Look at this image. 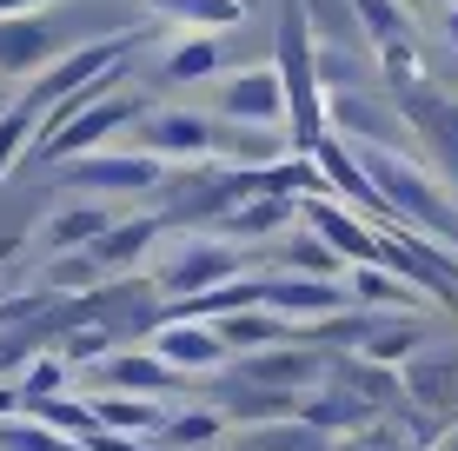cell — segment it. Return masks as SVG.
<instances>
[{
	"label": "cell",
	"mask_w": 458,
	"mask_h": 451,
	"mask_svg": "<svg viewBox=\"0 0 458 451\" xmlns=\"http://www.w3.org/2000/svg\"><path fill=\"white\" fill-rule=\"evenodd\" d=\"M445 34H452V46H458V0L445 7Z\"/></svg>",
	"instance_id": "obj_40"
},
{
	"label": "cell",
	"mask_w": 458,
	"mask_h": 451,
	"mask_svg": "<svg viewBox=\"0 0 458 451\" xmlns=\"http://www.w3.org/2000/svg\"><path fill=\"white\" fill-rule=\"evenodd\" d=\"M213 325H219V338H226L233 352H266V346L299 338V325L279 319L273 305H240V313H226V319H213Z\"/></svg>",
	"instance_id": "obj_22"
},
{
	"label": "cell",
	"mask_w": 458,
	"mask_h": 451,
	"mask_svg": "<svg viewBox=\"0 0 458 451\" xmlns=\"http://www.w3.org/2000/svg\"><path fill=\"white\" fill-rule=\"evenodd\" d=\"M333 451H399V445H392V438H386V431H378V425H372V431H359V438H339Z\"/></svg>",
	"instance_id": "obj_38"
},
{
	"label": "cell",
	"mask_w": 458,
	"mask_h": 451,
	"mask_svg": "<svg viewBox=\"0 0 458 451\" xmlns=\"http://www.w3.org/2000/svg\"><path fill=\"white\" fill-rule=\"evenodd\" d=\"M299 226V199H286V193H252L246 206H233L226 220H219V232H226V239H286V232Z\"/></svg>",
	"instance_id": "obj_18"
},
{
	"label": "cell",
	"mask_w": 458,
	"mask_h": 451,
	"mask_svg": "<svg viewBox=\"0 0 458 451\" xmlns=\"http://www.w3.org/2000/svg\"><path fill=\"white\" fill-rule=\"evenodd\" d=\"M326 113H333V127L352 139V146H412L419 153V139H412V127H405V113H399L392 93L333 87V93H326Z\"/></svg>",
	"instance_id": "obj_7"
},
{
	"label": "cell",
	"mask_w": 458,
	"mask_h": 451,
	"mask_svg": "<svg viewBox=\"0 0 458 451\" xmlns=\"http://www.w3.org/2000/svg\"><path fill=\"white\" fill-rule=\"evenodd\" d=\"M240 272H246V246H233L226 232H180L166 259L153 266V286H160V299H199Z\"/></svg>",
	"instance_id": "obj_4"
},
{
	"label": "cell",
	"mask_w": 458,
	"mask_h": 451,
	"mask_svg": "<svg viewBox=\"0 0 458 451\" xmlns=\"http://www.w3.org/2000/svg\"><path fill=\"white\" fill-rule=\"evenodd\" d=\"M93 412H100L106 431H133V438H160L166 418H173L160 398H147V392H114V385H106V392H93Z\"/></svg>",
	"instance_id": "obj_21"
},
{
	"label": "cell",
	"mask_w": 458,
	"mask_h": 451,
	"mask_svg": "<svg viewBox=\"0 0 458 451\" xmlns=\"http://www.w3.org/2000/svg\"><path fill=\"white\" fill-rule=\"evenodd\" d=\"M160 21L173 27H193V34H219V27H233L246 13V0H147Z\"/></svg>",
	"instance_id": "obj_30"
},
{
	"label": "cell",
	"mask_w": 458,
	"mask_h": 451,
	"mask_svg": "<svg viewBox=\"0 0 458 451\" xmlns=\"http://www.w3.org/2000/svg\"><path fill=\"white\" fill-rule=\"evenodd\" d=\"M60 359H67L73 372H81V365H106V359H114V325H100V319H73V332L67 338H60Z\"/></svg>",
	"instance_id": "obj_33"
},
{
	"label": "cell",
	"mask_w": 458,
	"mask_h": 451,
	"mask_svg": "<svg viewBox=\"0 0 458 451\" xmlns=\"http://www.w3.org/2000/svg\"><path fill=\"white\" fill-rule=\"evenodd\" d=\"M438 7H452V0H438Z\"/></svg>",
	"instance_id": "obj_41"
},
{
	"label": "cell",
	"mask_w": 458,
	"mask_h": 451,
	"mask_svg": "<svg viewBox=\"0 0 458 451\" xmlns=\"http://www.w3.org/2000/svg\"><path fill=\"white\" fill-rule=\"evenodd\" d=\"M279 73H286V100H293V153H312L333 127L326 113V73H319V40H312V7L279 13Z\"/></svg>",
	"instance_id": "obj_2"
},
{
	"label": "cell",
	"mask_w": 458,
	"mask_h": 451,
	"mask_svg": "<svg viewBox=\"0 0 458 451\" xmlns=\"http://www.w3.org/2000/svg\"><path fill=\"white\" fill-rule=\"evenodd\" d=\"M140 113H147L140 100H126V93H106V100L81 106V113H73L60 133H47V139H40V160H47V166H67V160H81V153H100V146H106V133L140 127Z\"/></svg>",
	"instance_id": "obj_12"
},
{
	"label": "cell",
	"mask_w": 458,
	"mask_h": 451,
	"mask_svg": "<svg viewBox=\"0 0 458 451\" xmlns=\"http://www.w3.org/2000/svg\"><path fill=\"white\" fill-rule=\"evenodd\" d=\"M219 67H226V54H219V40H213V34H186L180 46H166V60H160V73H166L173 87L219 80Z\"/></svg>",
	"instance_id": "obj_27"
},
{
	"label": "cell",
	"mask_w": 458,
	"mask_h": 451,
	"mask_svg": "<svg viewBox=\"0 0 458 451\" xmlns=\"http://www.w3.org/2000/svg\"><path fill=\"white\" fill-rule=\"evenodd\" d=\"M87 445H93V451H153L147 438H133V431H106V425H100V431H93V438H87Z\"/></svg>",
	"instance_id": "obj_37"
},
{
	"label": "cell",
	"mask_w": 458,
	"mask_h": 451,
	"mask_svg": "<svg viewBox=\"0 0 458 451\" xmlns=\"http://www.w3.org/2000/svg\"><path fill=\"white\" fill-rule=\"evenodd\" d=\"M54 7V0H0V21H7V13H47Z\"/></svg>",
	"instance_id": "obj_39"
},
{
	"label": "cell",
	"mask_w": 458,
	"mask_h": 451,
	"mask_svg": "<svg viewBox=\"0 0 458 451\" xmlns=\"http://www.w3.org/2000/svg\"><path fill=\"white\" fill-rule=\"evenodd\" d=\"M226 425H233L226 412H173L160 438H166V451H186V445H213Z\"/></svg>",
	"instance_id": "obj_34"
},
{
	"label": "cell",
	"mask_w": 458,
	"mask_h": 451,
	"mask_svg": "<svg viewBox=\"0 0 458 451\" xmlns=\"http://www.w3.org/2000/svg\"><path fill=\"white\" fill-rule=\"evenodd\" d=\"M299 220L319 232L345 266H386V226L366 220L359 206H345L339 193H306L299 199Z\"/></svg>",
	"instance_id": "obj_6"
},
{
	"label": "cell",
	"mask_w": 458,
	"mask_h": 451,
	"mask_svg": "<svg viewBox=\"0 0 458 451\" xmlns=\"http://www.w3.org/2000/svg\"><path fill=\"white\" fill-rule=\"evenodd\" d=\"M166 226H173L166 213H133V220H114V226L100 232V239L87 246V253H93V266H100L106 279H114V272H133L140 259L153 253V239H160Z\"/></svg>",
	"instance_id": "obj_17"
},
{
	"label": "cell",
	"mask_w": 458,
	"mask_h": 451,
	"mask_svg": "<svg viewBox=\"0 0 458 451\" xmlns=\"http://www.w3.org/2000/svg\"><path fill=\"white\" fill-rule=\"evenodd\" d=\"M339 438L319 431L312 418H273V425H240V451H333Z\"/></svg>",
	"instance_id": "obj_24"
},
{
	"label": "cell",
	"mask_w": 458,
	"mask_h": 451,
	"mask_svg": "<svg viewBox=\"0 0 458 451\" xmlns=\"http://www.w3.org/2000/svg\"><path fill=\"white\" fill-rule=\"evenodd\" d=\"M405 405H425L438 418L458 412V365L445 359H405Z\"/></svg>",
	"instance_id": "obj_25"
},
{
	"label": "cell",
	"mask_w": 458,
	"mask_h": 451,
	"mask_svg": "<svg viewBox=\"0 0 458 451\" xmlns=\"http://www.w3.org/2000/svg\"><path fill=\"white\" fill-rule=\"evenodd\" d=\"M359 160H366L378 199H386V213H392L386 226H412V232H425V239H438V246L458 253V193L412 146H359Z\"/></svg>",
	"instance_id": "obj_1"
},
{
	"label": "cell",
	"mask_w": 458,
	"mask_h": 451,
	"mask_svg": "<svg viewBox=\"0 0 458 451\" xmlns=\"http://www.w3.org/2000/svg\"><path fill=\"white\" fill-rule=\"evenodd\" d=\"M378 412H386V405H372V398H366V392H352L345 379H326L319 392L299 398V418H312V425L333 431V438H359V431H372V425H378Z\"/></svg>",
	"instance_id": "obj_15"
},
{
	"label": "cell",
	"mask_w": 458,
	"mask_h": 451,
	"mask_svg": "<svg viewBox=\"0 0 458 451\" xmlns=\"http://www.w3.org/2000/svg\"><path fill=\"white\" fill-rule=\"evenodd\" d=\"M0 451H93V445L60 431V425H47L34 412H13V418H0Z\"/></svg>",
	"instance_id": "obj_29"
},
{
	"label": "cell",
	"mask_w": 458,
	"mask_h": 451,
	"mask_svg": "<svg viewBox=\"0 0 458 451\" xmlns=\"http://www.w3.org/2000/svg\"><path fill=\"white\" fill-rule=\"evenodd\" d=\"M345 286H352V305H372V313H412L425 299L399 266H345Z\"/></svg>",
	"instance_id": "obj_20"
},
{
	"label": "cell",
	"mask_w": 458,
	"mask_h": 451,
	"mask_svg": "<svg viewBox=\"0 0 458 451\" xmlns=\"http://www.w3.org/2000/svg\"><path fill=\"white\" fill-rule=\"evenodd\" d=\"M352 21L372 46H392V40H412V7L405 0H352Z\"/></svg>",
	"instance_id": "obj_31"
},
{
	"label": "cell",
	"mask_w": 458,
	"mask_h": 451,
	"mask_svg": "<svg viewBox=\"0 0 458 451\" xmlns=\"http://www.w3.org/2000/svg\"><path fill=\"white\" fill-rule=\"evenodd\" d=\"M106 226H114V213H106V206H93V199L81 206V199H73V206H60L54 220L40 226V246H47V253H87Z\"/></svg>",
	"instance_id": "obj_23"
},
{
	"label": "cell",
	"mask_w": 458,
	"mask_h": 451,
	"mask_svg": "<svg viewBox=\"0 0 458 451\" xmlns=\"http://www.w3.org/2000/svg\"><path fill=\"white\" fill-rule=\"evenodd\" d=\"M140 146L160 153L166 166H199V160H219V120L207 113H186V106H147L140 113Z\"/></svg>",
	"instance_id": "obj_9"
},
{
	"label": "cell",
	"mask_w": 458,
	"mask_h": 451,
	"mask_svg": "<svg viewBox=\"0 0 458 451\" xmlns=\"http://www.w3.org/2000/svg\"><path fill=\"white\" fill-rule=\"evenodd\" d=\"M60 180L81 186V193H160V186L173 180V166L160 160V153L133 146V153H81V160L60 166Z\"/></svg>",
	"instance_id": "obj_8"
},
{
	"label": "cell",
	"mask_w": 458,
	"mask_h": 451,
	"mask_svg": "<svg viewBox=\"0 0 458 451\" xmlns=\"http://www.w3.org/2000/svg\"><path fill=\"white\" fill-rule=\"evenodd\" d=\"M100 379L114 385V392H147V398H166V392H180V385H186L153 346L147 352H114V359L100 365Z\"/></svg>",
	"instance_id": "obj_19"
},
{
	"label": "cell",
	"mask_w": 458,
	"mask_h": 451,
	"mask_svg": "<svg viewBox=\"0 0 458 451\" xmlns=\"http://www.w3.org/2000/svg\"><path fill=\"white\" fill-rule=\"evenodd\" d=\"M392 100H399L405 127H412V139H419V160L458 193V93L419 73V80L392 87Z\"/></svg>",
	"instance_id": "obj_5"
},
{
	"label": "cell",
	"mask_w": 458,
	"mask_h": 451,
	"mask_svg": "<svg viewBox=\"0 0 458 451\" xmlns=\"http://www.w3.org/2000/svg\"><path fill=\"white\" fill-rule=\"evenodd\" d=\"M114 67H126V46L120 40H93V46H73V54H60L47 73H34V87H27V100L40 106H60L67 93H81V87H93V80H106Z\"/></svg>",
	"instance_id": "obj_14"
},
{
	"label": "cell",
	"mask_w": 458,
	"mask_h": 451,
	"mask_svg": "<svg viewBox=\"0 0 458 451\" xmlns=\"http://www.w3.org/2000/svg\"><path fill=\"white\" fill-rule=\"evenodd\" d=\"M100 266H93V253H54V266H47V292H93L100 286Z\"/></svg>",
	"instance_id": "obj_36"
},
{
	"label": "cell",
	"mask_w": 458,
	"mask_h": 451,
	"mask_svg": "<svg viewBox=\"0 0 458 451\" xmlns=\"http://www.w3.org/2000/svg\"><path fill=\"white\" fill-rule=\"evenodd\" d=\"M147 346L160 352L180 379H213V372L233 365V346L219 338V325L213 319H186V313H160V325H153Z\"/></svg>",
	"instance_id": "obj_10"
},
{
	"label": "cell",
	"mask_w": 458,
	"mask_h": 451,
	"mask_svg": "<svg viewBox=\"0 0 458 451\" xmlns=\"http://www.w3.org/2000/svg\"><path fill=\"white\" fill-rule=\"evenodd\" d=\"M259 193V173L252 166H233V160H199V166H180L166 186H160V213L173 226H219L233 206Z\"/></svg>",
	"instance_id": "obj_3"
},
{
	"label": "cell",
	"mask_w": 458,
	"mask_h": 451,
	"mask_svg": "<svg viewBox=\"0 0 458 451\" xmlns=\"http://www.w3.org/2000/svg\"><path fill=\"white\" fill-rule=\"evenodd\" d=\"M219 120H240V127H293V100H286V73H279V60H266V67H240L226 73V87H219Z\"/></svg>",
	"instance_id": "obj_11"
},
{
	"label": "cell",
	"mask_w": 458,
	"mask_h": 451,
	"mask_svg": "<svg viewBox=\"0 0 458 451\" xmlns=\"http://www.w3.org/2000/svg\"><path fill=\"white\" fill-rule=\"evenodd\" d=\"M67 359H60V352H34V359L21 365V392H27V405H40V398H54L60 385H67Z\"/></svg>",
	"instance_id": "obj_35"
},
{
	"label": "cell",
	"mask_w": 458,
	"mask_h": 451,
	"mask_svg": "<svg viewBox=\"0 0 458 451\" xmlns=\"http://www.w3.org/2000/svg\"><path fill=\"white\" fill-rule=\"evenodd\" d=\"M266 305L293 325H319L352 305V286L345 279H319V272H266Z\"/></svg>",
	"instance_id": "obj_13"
},
{
	"label": "cell",
	"mask_w": 458,
	"mask_h": 451,
	"mask_svg": "<svg viewBox=\"0 0 458 451\" xmlns=\"http://www.w3.org/2000/svg\"><path fill=\"white\" fill-rule=\"evenodd\" d=\"M419 346H425V325H419L412 313H378L359 352L378 359V365H405V359H419Z\"/></svg>",
	"instance_id": "obj_26"
},
{
	"label": "cell",
	"mask_w": 458,
	"mask_h": 451,
	"mask_svg": "<svg viewBox=\"0 0 458 451\" xmlns=\"http://www.w3.org/2000/svg\"><path fill=\"white\" fill-rule=\"evenodd\" d=\"M279 272H319V279H345V259L319 239L306 220H299L286 239H279Z\"/></svg>",
	"instance_id": "obj_28"
},
{
	"label": "cell",
	"mask_w": 458,
	"mask_h": 451,
	"mask_svg": "<svg viewBox=\"0 0 458 451\" xmlns=\"http://www.w3.org/2000/svg\"><path fill=\"white\" fill-rule=\"evenodd\" d=\"M54 27H47V13H7L0 21V73H13V80H34V73L54 67Z\"/></svg>",
	"instance_id": "obj_16"
},
{
	"label": "cell",
	"mask_w": 458,
	"mask_h": 451,
	"mask_svg": "<svg viewBox=\"0 0 458 451\" xmlns=\"http://www.w3.org/2000/svg\"><path fill=\"white\" fill-rule=\"evenodd\" d=\"M27 139H40V106L34 100H7L0 106V180L13 173V160L27 153Z\"/></svg>",
	"instance_id": "obj_32"
}]
</instances>
